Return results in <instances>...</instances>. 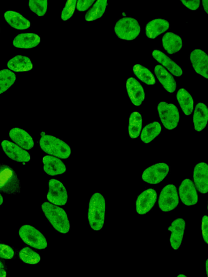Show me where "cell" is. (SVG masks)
<instances>
[{"label": "cell", "instance_id": "9", "mask_svg": "<svg viewBox=\"0 0 208 277\" xmlns=\"http://www.w3.org/2000/svg\"><path fill=\"white\" fill-rule=\"evenodd\" d=\"M169 166L165 163H158L146 169L143 173L142 180L149 184H158L168 176Z\"/></svg>", "mask_w": 208, "mask_h": 277}, {"label": "cell", "instance_id": "42", "mask_svg": "<svg viewBox=\"0 0 208 277\" xmlns=\"http://www.w3.org/2000/svg\"><path fill=\"white\" fill-rule=\"evenodd\" d=\"M208 2L207 1H203L202 5L204 7V11L206 14L208 13V7H207Z\"/></svg>", "mask_w": 208, "mask_h": 277}, {"label": "cell", "instance_id": "44", "mask_svg": "<svg viewBox=\"0 0 208 277\" xmlns=\"http://www.w3.org/2000/svg\"><path fill=\"white\" fill-rule=\"evenodd\" d=\"M4 202V199L3 195L0 194V206H1Z\"/></svg>", "mask_w": 208, "mask_h": 277}, {"label": "cell", "instance_id": "23", "mask_svg": "<svg viewBox=\"0 0 208 277\" xmlns=\"http://www.w3.org/2000/svg\"><path fill=\"white\" fill-rule=\"evenodd\" d=\"M169 27V22L164 19L153 20L146 26V35L150 38H155L168 30Z\"/></svg>", "mask_w": 208, "mask_h": 277}, {"label": "cell", "instance_id": "45", "mask_svg": "<svg viewBox=\"0 0 208 277\" xmlns=\"http://www.w3.org/2000/svg\"><path fill=\"white\" fill-rule=\"evenodd\" d=\"M177 277H188V276L184 274H180L178 275H177Z\"/></svg>", "mask_w": 208, "mask_h": 277}, {"label": "cell", "instance_id": "40", "mask_svg": "<svg viewBox=\"0 0 208 277\" xmlns=\"http://www.w3.org/2000/svg\"><path fill=\"white\" fill-rule=\"evenodd\" d=\"M181 3L192 11L197 10L200 6V1H181Z\"/></svg>", "mask_w": 208, "mask_h": 277}, {"label": "cell", "instance_id": "12", "mask_svg": "<svg viewBox=\"0 0 208 277\" xmlns=\"http://www.w3.org/2000/svg\"><path fill=\"white\" fill-rule=\"evenodd\" d=\"M186 229V221L182 218L174 220L168 230L171 232L170 243L174 250H178L181 247Z\"/></svg>", "mask_w": 208, "mask_h": 277}, {"label": "cell", "instance_id": "30", "mask_svg": "<svg viewBox=\"0 0 208 277\" xmlns=\"http://www.w3.org/2000/svg\"><path fill=\"white\" fill-rule=\"evenodd\" d=\"M142 123V117L140 113L134 112L131 114L129 125V133L131 138L136 139L140 136Z\"/></svg>", "mask_w": 208, "mask_h": 277}, {"label": "cell", "instance_id": "10", "mask_svg": "<svg viewBox=\"0 0 208 277\" xmlns=\"http://www.w3.org/2000/svg\"><path fill=\"white\" fill-rule=\"evenodd\" d=\"M49 186L47 195L49 201L55 205H65L67 202L68 194L64 184L57 179H52L49 181Z\"/></svg>", "mask_w": 208, "mask_h": 277}, {"label": "cell", "instance_id": "34", "mask_svg": "<svg viewBox=\"0 0 208 277\" xmlns=\"http://www.w3.org/2000/svg\"><path fill=\"white\" fill-rule=\"evenodd\" d=\"M19 257L23 262L29 265H35L40 262L39 254L29 248H23L19 252Z\"/></svg>", "mask_w": 208, "mask_h": 277}, {"label": "cell", "instance_id": "24", "mask_svg": "<svg viewBox=\"0 0 208 277\" xmlns=\"http://www.w3.org/2000/svg\"><path fill=\"white\" fill-rule=\"evenodd\" d=\"M155 72L159 82L168 92L173 93L175 92L177 85L175 78L165 68L159 65H157L155 68Z\"/></svg>", "mask_w": 208, "mask_h": 277}, {"label": "cell", "instance_id": "41", "mask_svg": "<svg viewBox=\"0 0 208 277\" xmlns=\"http://www.w3.org/2000/svg\"><path fill=\"white\" fill-rule=\"evenodd\" d=\"M7 271L5 266L2 261L0 260V277H6Z\"/></svg>", "mask_w": 208, "mask_h": 277}, {"label": "cell", "instance_id": "35", "mask_svg": "<svg viewBox=\"0 0 208 277\" xmlns=\"http://www.w3.org/2000/svg\"><path fill=\"white\" fill-rule=\"evenodd\" d=\"M28 6L30 10L38 17H43L47 12L48 2L40 1V0H30L28 2Z\"/></svg>", "mask_w": 208, "mask_h": 277}, {"label": "cell", "instance_id": "39", "mask_svg": "<svg viewBox=\"0 0 208 277\" xmlns=\"http://www.w3.org/2000/svg\"><path fill=\"white\" fill-rule=\"evenodd\" d=\"M95 2L94 0L92 1H83V0H80V1L76 2V9L80 12H84L89 9V8L93 5Z\"/></svg>", "mask_w": 208, "mask_h": 277}, {"label": "cell", "instance_id": "11", "mask_svg": "<svg viewBox=\"0 0 208 277\" xmlns=\"http://www.w3.org/2000/svg\"><path fill=\"white\" fill-rule=\"evenodd\" d=\"M157 197L156 191L153 188L145 190L137 197L136 211L140 215L148 213L155 205Z\"/></svg>", "mask_w": 208, "mask_h": 277}, {"label": "cell", "instance_id": "15", "mask_svg": "<svg viewBox=\"0 0 208 277\" xmlns=\"http://www.w3.org/2000/svg\"><path fill=\"white\" fill-rule=\"evenodd\" d=\"M190 59L196 73L205 78L208 77V56L201 50H195L190 54Z\"/></svg>", "mask_w": 208, "mask_h": 277}, {"label": "cell", "instance_id": "38", "mask_svg": "<svg viewBox=\"0 0 208 277\" xmlns=\"http://www.w3.org/2000/svg\"><path fill=\"white\" fill-rule=\"evenodd\" d=\"M202 233L204 242L208 244V218L206 215L202 217Z\"/></svg>", "mask_w": 208, "mask_h": 277}, {"label": "cell", "instance_id": "4", "mask_svg": "<svg viewBox=\"0 0 208 277\" xmlns=\"http://www.w3.org/2000/svg\"><path fill=\"white\" fill-rule=\"evenodd\" d=\"M21 190L17 174L10 166L0 164V192L7 194H16Z\"/></svg>", "mask_w": 208, "mask_h": 277}, {"label": "cell", "instance_id": "21", "mask_svg": "<svg viewBox=\"0 0 208 277\" xmlns=\"http://www.w3.org/2000/svg\"><path fill=\"white\" fill-rule=\"evenodd\" d=\"M4 18L10 26L18 30H26L30 26V21L19 13L9 11L4 14Z\"/></svg>", "mask_w": 208, "mask_h": 277}, {"label": "cell", "instance_id": "31", "mask_svg": "<svg viewBox=\"0 0 208 277\" xmlns=\"http://www.w3.org/2000/svg\"><path fill=\"white\" fill-rule=\"evenodd\" d=\"M108 2L106 0L104 1H97L94 5L93 7L88 11L86 15L87 21H93L103 17Z\"/></svg>", "mask_w": 208, "mask_h": 277}, {"label": "cell", "instance_id": "26", "mask_svg": "<svg viewBox=\"0 0 208 277\" xmlns=\"http://www.w3.org/2000/svg\"><path fill=\"white\" fill-rule=\"evenodd\" d=\"M208 121V109L203 103H198L194 111L193 122L195 130L197 132L203 130Z\"/></svg>", "mask_w": 208, "mask_h": 277}, {"label": "cell", "instance_id": "6", "mask_svg": "<svg viewBox=\"0 0 208 277\" xmlns=\"http://www.w3.org/2000/svg\"><path fill=\"white\" fill-rule=\"evenodd\" d=\"M20 239L25 244L37 250H44L48 247L45 236L34 227L25 225L19 229Z\"/></svg>", "mask_w": 208, "mask_h": 277}, {"label": "cell", "instance_id": "2", "mask_svg": "<svg viewBox=\"0 0 208 277\" xmlns=\"http://www.w3.org/2000/svg\"><path fill=\"white\" fill-rule=\"evenodd\" d=\"M106 203L103 195L95 193L92 195L89 207L88 219L94 231H100L104 225Z\"/></svg>", "mask_w": 208, "mask_h": 277}, {"label": "cell", "instance_id": "18", "mask_svg": "<svg viewBox=\"0 0 208 277\" xmlns=\"http://www.w3.org/2000/svg\"><path fill=\"white\" fill-rule=\"evenodd\" d=\"M44 170L52 176L62 175L66 171L65 164L57 157L45 155L43 160Z\"/></svg>", "mask_w": 208, "mask_h": 277}, {"label": "cell", "instance_id": "36", "mask_svg": "<svg viewBox=\"0 0 208 277\" xmlns=\"http://www.w3.org/2000/svg\"><path fill=\"white\" fill-rule=\"evenodd\" d=\"M76 2L75 0H69L66 3L61 13V19L65 21L72 18L75 10Z\"/></svg>", "mask_w": 208, "mask_h": 277}, {"label": "cell", "instance_id": "37", "mask_svg": "<svg viewBox=\"0 0 208 277\" xmlns=\"http://www.w3.org/2000/svg\"><path fill=\"white\" fill-rule=\"evenodd\" d=\"M15 255L13 249L5 244H0V258L4 259H12Z\"/></svg>", "mask_w": 208, "mask_h": 277}, {"label": "cell", "instance_id": "33", "mask_svg": "<svg viewBox=\"0 0 208 277\" xmlns=\"http://www.w3.org/2000/svg\"><path fill=\"white\" fill-rule=\"evenodd\" d=\"M133 71L135 75L145 84L153 85L156 84L155 76L147 68L138 64L133 67Z\"/></svg>", "mask_w": 208, "mask_h": 277}, {"label": "cell", "instance_id": "7", "mask_svg": "<svg viewBox=\"0 0 208 277\" xmlns=\"http://www.w3.org/2000/svg\"><path fill=\"white\" fill-rule=\"evenodd\" d=\"M158 112L165 129L172 130L177 128L180 121V113L175 105L160 102L158 105Z\"/></svg>", "mask_w": 208, "mask_h": 277}, {"label": "cell", "instance_id": "28", "mask_svg": "<svg viewBox=\"0 0 208 277\" xmlns=\"http://www.w3.org/2000/svg\"><path fill=\"white\" fill-rule=\"evenodd\" d=\"M177 99L185 115H190L194 110V100L191 94L184 89L179 90Z\"/></svg>", "mask_w": 208, "mask_h": 277}, {"label": "cell", "instance_id": "1", "mask_svg": "<svg viewBox=\"0 0 208 277\" xmlns=\"http://www.w3.org/2000/svg\"><path fill=\"white\" fill-rule=\"evenodd\" d=\"M42 210L50 223L57 231L66 234L70 229V223L66 211L62 208L49 202L41 205Z\"/></svg>", "mask_w": 208, "mask_h": 277}, {"label": "cell", "instance_id": "3", "mask_svg": "<svg viewBox=\"0 0 208 277\" xmlns=\"http://www.w3.org/2000/svg\"><path fill=\"white\" fill-rule=\"evenodd\" d=\"M40 148L46 153L66 160L71 154L70 147L65 142L44 133L39 141Z\"/></svg>", "mask_w": 208, "mask_h": 277}, {"label": "cell", "instance_id": "20", "mask_svg": "<svg viewBox=\"0 0 208 277\" xmlns=\"http://www.w3.org/2000/svg\"><path fill=\"white\" fill-rule=\"evenodd\" d=\"M40 43V37L34 33H22L15 37L13 45L16 48L30 49Z\"/></svg>", "mask_w": 208, "mask_h": 277}, {"label": "cell", "instance_id": "8", "mask_svg": "<svg viewBox=\"0 0 208 277\" xmlns=\"http://www.w3.org/2000/svg\"><path fill=\"white\" fill-rule=\"evenodd\" d=\"M179 204V196L177 188L173 184L166 185L161 190L159 200V209L164 212H171L175 209Z\"/></svg>", "mask_w": 208, "mask_h": 277}, {"label": "cell", "instance_id": "25", "mask_svg": "<svg viewBox=\"0 0 208 277\" xmlns=\"http://www.w3.org/2000/svg\"><path fill=\"white\" fill-rule=\"evenodd\" d=\"M7 67L14 72H28L32 69L33 63L27 57L17 55L8 62Z\"/></svg>", "mask_w": 208, "mask_h": 277}, {"label": "cell", "instance_id": "29", "mask_svg": "<svg viewBox=\"0 0 208 277\" xmlns=\"http://www.w3.org/2000/svg\"><path fill=\"white\" fill-rule=\"evenodd\" d=\"M161 127L158 122H153L144 127L141 135V139L145 144H149L159 135Z\"/></svg>", "mask_w": 208, "mask_h": 277}, {"label": "cell", "instance_id": "27", "mask_svg": "<svg viewBox=\"0 0 208 277\" xmlns=\"http://www.w3.org/2000/svg\"><path fill=\"white\" fill-rule=\"evenodd\" d=\"M162 43L164 50L170 54L179 52L183 47L181 37L171 32H168L163 36Z\"/></svg>", "mask_w": 208, "mask_h": 277}, {"label": "cell", "instance_id": "17", "mask_svg": "<svg viewBox=\"0 0 208 277\" xmlns=\"http://www.w3.org/2000/svg\"><path fill=\"white\" fill-rule=\"evenodd\" d=\"M127 90L133 104L136 106H141L145 99V92L141 84L136 78L130 77L127 82Z\"/></svg>", "mask_w": 208, "mask_h": 277}, {"label": "cell", "instance_id": "16", "mask_svg": "<svg viewBox=\"0 0 208 277\" xmlns=\"http://www.w3.org/2000/svg\"><path fill=\"white\" fill-rule=\"evenodd\" d=\"M194 180L199 192L206 194L208 191V165L201 162L197 164L194 170Z\"/></svg>", "mask_w": 208, "mask_h": 277}, {"label": "cell", "instance_id": "5", "mask_svg": "<svg viewBox=\"0 0 208 277\" xmlns=\"http://www.w3.org/2000/svg\"><path fill=\"white\" fill-rule=\"evenodd\" d=\"M114 31L120 39L133 41L141 32V26L138 21L133 18H124L115 23Z\"/></svg>", "mask_w": 208, "mask_h": 277}, {"label": "cell", "instance_id": "32", "mask_svg": "<svg viewBox=\"0 0 208 277\" xmlns=\"http://www.w3.org/2000/svg\"><path fill=\"white\" fill-rule=\"evenodd\" d=\"M16 81V75L10 69L0 70V94L9 90Z\"/></svg>", "mask_w": 208, "mask_h": 277}, {"label": "cell", "instance_id": "19", "mask_svg": "<svg viewBox=\"0 0 208 277\" xmlns=\"http://www.w3.org/2000/svg\"><path fill=\"white\" fill-rule=\"evenodd\" d=\"M11 139L22 148L30 149L34 147V140L26 131L19 128L11 130L9 134Z\"/></svg>", "mask_w": 208, "mask_h": 277}, {"label": "cell", "instance_id": "14", "mask_svg": "<svg viewBox=\"0 0 208 277\" xmlns=\"http://www.w3.org/2000/svg\"><path fill=\"white\" fill-rule=\"evenodd\" d=\"M179 194L183 204L188 207L196 205L198 202V194L195 185L189 179H184L179 187Z\"/></svg>", "mask_w": 208, "mask_h": 277}, {"label": "cell", "instance_id": "13", "mask_svg": "<svg viewBox=\"0 0 208 277\" xmlns=\"http://www.w3.org/2000/svg\"><path fill=\"white\" fill-rule=\"evenodd\" d=\"M2 146L4 152L12 160L19 163L30 161V156L26 150L9 140H3Z\"/></svg>", "mask_w": 208, "mask_h": 277}, {"label": "cell", "instance_id": "22", "mask_svg": "<svg viewBox=\"0 0 208 277\" xmlns=\"http://www.w3.org/2000/svg\"><path fill=\"white\" fill-rule=\"evenodd\" d=\"M152 56L175 76L180 77L183 74V70L181 67L162 52L154 50L152 52Z\"/></svg>", "mask_w": 208, "mask_h": 277}, {"label": "cell", "instance_id": "43", "mask_svg": "<svg viewBox=\"0 0 208 277\" xmlns=\"http://www.w3.org/2000/svg\"><path fill=\"white\" fill-rule=\"evenodd\" d=\"M207 259H206V262H205V270H206V276L207 277V273H208V272H207Z\"/></svg>", "mask_w": 208, "mask_h": 277}]
</instances>
